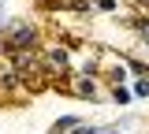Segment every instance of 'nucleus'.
Returning a JSON list of instances; mask_svg holds the SVG:
<instances>
[{"instance_id": "1", "label": "nucleus", "mask_w": 149, "mask_h": 134, "mask_svg": "<svg viewBox=\"0 0 149 134\" xmlns=\"http://www.w3.org/2000/svg\"><path fill=\"white\" fill-rule=\"evenodd\" d=\"M8 45H11V52H26V49H34V45H37V30H34V26H26V22H19V26H11Z\"/></svg>"}, {"instance_id": "2", "label": "nucleus", "mask_w": 149, "mask_h": 134, "mask_svg": "<svg viewBox=\"0 0 149 134\" xmlns=\"http://www.w3.org/2000/svg\"><path fill=\"white\" fill-rule=\"evenodd\" d=\"M49 67H52V71H67V52H63V49H52V52H49Z\"/></svg>"}, {"instance_id": "3", "label": "nucleus", "mask_w": 149, "mask_h": 134, "mask_svg": "<svg viewBox=\"0 0 149 134\" xmlns=\"http://www.w3.org/2000/svg\"><path fill=\"white\" fill-rule=\"evenodd\" d=\"M71 93H78V97H93V82H74Z\"/></svg>"}, {"instance_id": "4", "label": "nucleus", "mask_w": 149, "mask_h": 134, "mask_svg": "<svg viewBox=\"0 0 149 134\" xmlns=\"http://www.w3.org/2000/svg\"><path fill=\"white\" fill-rule=\"evenodd\" d=\"M112 97H116L119 104H127V101H130V93H127V90H123V86H116V90H112Z\"/></svg>"}, {"instance_id": "5", "label": "nucleus", "mask_w": 149, "mask_h": 134, "mask_svg": "<svg viewBox=\"0 0 149 134\" xmlns=\"http://www.w3.org/2000/svg\"><path fill=\"white\" fill-rule=\"evenodd\" d=\"M134 93H138V97H149V78H142V82L134 86Z\"/></svg>"}, {"instance_id": "6", "label": "nucleus", "mask_w": 149, "mask_h": 134, "mask_svg": "<svg viewBox=\"0 0 149 134\" xmlns=\"http://www.w3.org/2000/svg\"><path fill=\"white\" fill-rule=\"evenodd\" d=\"M142 41H146V45H149V26H146V30H142Z\"/></svg>"}, {"instance_id": "7", "label": "nucleus", "mask_w": 149, "mask_h": 134, "mask_svg": "<svg viewBox=\"0 0 149 134\" xmlns=\"http://www.w3.org/2000/svg\"><path fill=\"white\" fill-rule=\"evenodd\" d=\"M82 134H101V131H82Z\"/></svg>"}, {"instance_id": "8", "label": "nucleus", "mask_w": 149, "mask_h": 134, "mask_svg": "<svg viewBox=\"0 0 149 134\" xmlns=\"http://www.w3.org/2000/svg\"><path fill=\"white\" fill-rule=\"evenodd\" d=\"M142 4H146V8H149V0H142Z\"/></svg>"}]
</instances>
